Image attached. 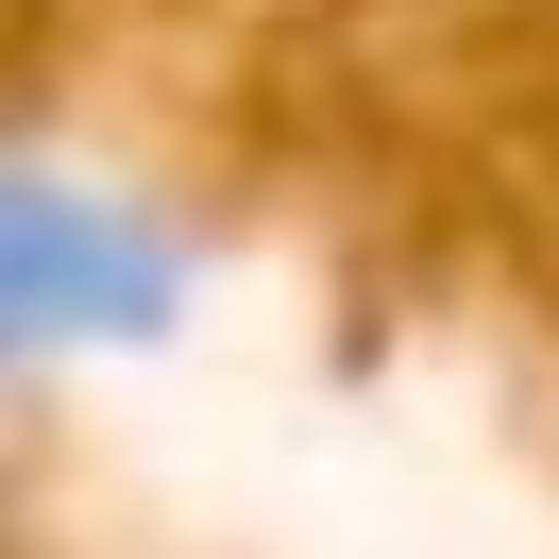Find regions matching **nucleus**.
Instances as JSON below:
<instances>
[{"label":"nucleus","instance_id":"f257e3e1","mask_svg":"<svg viewBox=\"0 0 559 559\" xmlns=\"http://www.w3.org/2000/svg\"><path fill=\"white\" fill-rule=\"evenodd\" d=\"M170 306H187V238L153 204L0 153V373L85 356V340H170Z\"/></svg>","mask_w":559,"mask_h":559}]
</instances>
